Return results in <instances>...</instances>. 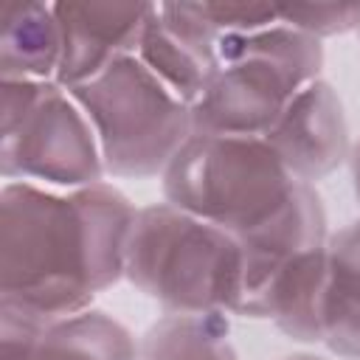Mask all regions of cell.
I'll return each mask as SVG.
<instances>
[{"label": "cell", "mask_w": 360, "mask_h": 360, "mask_svg": "<svg viewBox=\"0 0 360 360\" xmlns=\"http://www.w3.org/2000/svg\"><path fill=\"white\" fill-rule=\"evenodd\" d=\"M323 45L281 22L225 37L219 65L191 104L194 132L264 138L287 104L318 79Z\"/></svg>", "instance_id": "3"}, {"label": "cell", "mask_w": 360, "mask_h": 360, "mask_svg": "<svg viewBox=\"0 0 360 360\" xmlns=\"http://www.w3.org/2000/svg\"><path fill=\"white\" fill-rule=\"evenodd\" d=\"M166 202L236 239L270 222L298 180L264 138L194 132L163 172Z\"/></svg>", "instance_id": "4"}, {"label": "cell", "mask_w": 360, "mask_h": 360, "mask_svg": "<svg viewBox=\"0 0 360 360\" xmlns=\"http://www.w3.org/2000/svg\"><path fill=\"white\" fill-rule=\"evenodd\" d=\"M68 93L87 115L98 138L104 172L112 177H163L194 135L191 107L138 56L112 62Z\"/></svg>", "instance_id": "5"}, {"label": "cell", "mask_w": 360, "mask_h": 360, "mask_svg": "<svg viewBox=\"0 0 360 360\" xmlns=\"http://www.w3.org/2000/svg\"><path fill=\"white\" fill-rule=\"evenodd\" d=\"M138 208L110 183L51 194L6 183L0 194V312L37 323L90 309L124 278Z\"/></svg>", "instance_id": "1"}, {"label": "cell", "mask_w": 360, "mask_h": 360, "mask_svg": "<svg viewBox=\"0 0 360 360\" xmlns=\"http://www.w3.org/2000/svg\"><path fill=\"white\" fill-rule=\"evenodd\" d=\"M0 172L6 180H45L84 188L101 183L98 138L82 107L56 82H3Z\"/></svg>", "instance_id": "6"}, {"label": "cell", "mask_w": 360, "mask_h": 360, "mask_svg": "<svg viewBox=\"0 0 360 360\" xmlns=\"http://www.w3.org/2000/svg\"><path fill=\"white\" fill-rule=\"evenodd\" d=\"M62 56L53 6L3 0L0 6V76L3 82H51Z\"/></svg>", "instance_id": "13"}, {"label": "cell", "mask_w": 360, "mask_h": 360, "mask_svg": "<svg viewBox=\"0 0 360 360\" xmlns=\"http://www.w3.org/2000/svg\"><path fill=\"white\" fill-rule=\"evenodd\" d=\"M124 278L166 315H228L242 298V250L225 228L163 200L138 208Z\"/></svg>", "instance_id": "2"}, {"label": "cell", "mask_w": 360, "mask_h": 360, "mask_svg": "<svg viewBox=\"0 0 360 360\" xmlns=\"http://www.w3.org/2000/svg\"><path fill=\"white\" fill-rule=\"evenodd\" d=\"M357 34H360V28H357Z\"/></svg>", "instance_id": "17"}, {"label": "cell", "mask_w": 360, "mask_h": 360, "mask_svg": "<svg viewBox=\"0 0 360 360\" xmlns=\"http://www.w3.org/2000/svg\"><path fill=\"white\" fill-rule=\"evenodd\" d=\"M3 360H138V343L124 323L98 309L37 323L0 312Z\"/></svg>", "instance_id": "11"}, {"label": "cell", "mask_w": 360, "mask_h": 360, "mask_svg": "<svg viewBox=\"0 0 360 360\" xmlns=\"http://www.w3.org/2000/svg\"><path fill=\"white\" fill-rule=\"evenodd\" d=\"M62 56L53 82L65 90L98 76L112 62L135 56L155 3H51Z\"/></svg>", "instance_id": "7"}, {"label": "cell", "mask_w": 360, "mask_h": 360, "mask_svg": "<svg viewBox=\"0 0 360 360\" xmlns=\"http://www.w3.org/2000/svg\"><path fill=\"white\" fill-rule=\"evenodd\" d=\"M281 360H323V357H315V354H290V357H281Z\"/></svg>", "instance_id": "16"}, {"label": "cell", "mask_w": 360, "mask_h": 360, "mask_svg": "<svg viewBox=\"0 0 360 360\" xmlns=\"http://www.w3.org/2000/svg\"><path fill=\"white\" fill-rule=\"evenodd\" d=\"M321 343L340 357L360 360V219L326 239Z\"/></svg>", "instance_id": "12"}, {"label": "cell", "mask_w": 360, "mask_h": 360, "mask_svg": "<svg viewBox=\"0 0 360 360\" xmlns=\"http://www.w3.org/2000/svg\"><path fill=\"white\" fill-rule=\"evenodd\" d=\"M326 239L329 233L321 194L315 186L298 183L270 222L236 239L242 250V298L236 315L256 318L259 304L276 278L309 250L323 248Z\"/></svg>", "instance_id": "8"}, {"label": "cell", "mask_w": 360, "mask_h": 360, "mask_svg": "<svg viewBox=\"0 0 360 360\" xmlns=\"http://www.w3.org/2000/svg\"><path fill=\"white\" fill-rule=\"evenodd\" d=\"M264 141L298 183L329 177L352 155L349 124L335 87L323 79L307 84L267 129Z\"/></svg>", "instance_id": "9"}, {"label": "cell", "mask_w": 360, "mask_h": 360, "mask_svg": "<svg viewBox=\"0 0 360 360\" xmlns=\"http://www.w3.org/2000/svg\"><path fill=\"white\" fill-rule=\"evenodd\" d=\"M278 22L307 37H335L360 28V3H292L276 6Z\"/></svg>", "instance_id": "15"}, {"label": "cell", "mask_w": 360, "mask_h": 360, "mask_svg": "<svg viewBox=\"0 0 360 360\" xmlns=\"http://www.w3.org/2000/svg\"><path fill=\"white\" fill-rule=\"evenodd\" d=\"M135 56L191 107L219 65V37L194 3H155Z\"/></svg>", "instance_id": "10"}, {"label": "cell", "mask_w": 360, "mask_h": 360, "mask_svg": "<svg viewBox=\"0 0 360 360\" xmlns=\"http://www.w3.org/2000/svg\"><path fill=\"white\" fill-rule=\"evenodd\" d=\"M138 360H239L225 315H163L138 343Z\"/></svg>", "instance_id": "14"}]
</instances>
